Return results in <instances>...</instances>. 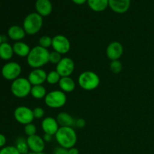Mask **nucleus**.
Returning <instances> with one entry per match:
<instances>
[{
    "mask_svg": "<svg viewBox=\"0 0 154 154\" xmlns=\"http://www.w3.org/2000/svg\"><path fill=\"white\" fill-rule=\"evenodd\" d=\"M49 51L46 48L39 45L33 47L26 57L27 63L33 69H41L49 63Z\"/></svg>",
    "mask_w": 154,
    "mask_h": 154,
    "instance_id": "1",
    "label": "nucleus"
},
{
    "mask_svg": "<svg viewBox=\"0 0 154 154\" xmlns=\"http://www.w3.org/2000/svg\"><path fill=\"white\" fill-rule=\"evenodd\" d=\"M54 136L59 145L66 149L75 147L78 141L76 132L69 126H60Z\"/></svg>",
    "mask_w": 154,
    "mask_h": 154,
    "instance_id": "2",
    "label": "nucleus"
},
{
    "mask_svg": "<svg viewBox=\"0 0 154 154\" xmlns=\"http://www.w3.org/2000/svg\"><path fill=\"white\" fill-rule=\"evenodd\" d=\"M43 26V17L36 12L30 13L24 18L23 27L26 35H33L38 32Z\"/></svg>",
    "mask_w": 154,
    "mask_h": 154,
    "instance_id": "3",
    "label": "nucleus"
},
{
    "mask_svg": "<svg viewBox=\"0 0 154 154\" xmlns=\"http://www.w3.org/2000/svg\"><path fill=\"white\" fill-rule=\"evenodd\" d=\"M100 84V78L96 72L93 71H85L78 77V84L87 91H92L97 88Z\"/></svg>",
    "mask_w": 154,
    "mask_h": 154,
    "instance_id": "4",
    "label": "nucleus"
},
{
    "mask_svg": "<svg viewBox=\"0 0 154 154\" xmlns=\"http://www.w3.org/2000/svg\"><path fill=\"white\" fill-rule=\"evenodd\" d=\"M32 87V85L30 84L28 78L20 77L12 81L11 85V91L15 97L23 99L30 94Z\"/></svg>",
    "mask_w": 154,
    "mask_h": 154,
    "instance_id": "5",
    "label": "nucleus"
},
{
    "mask_svg": "<svg viewBox=\"0 0 154 154\" xmlns=\"http://www.w3.org/2000/svg\"><path fill=\"white\" fill-rule=\"evenodd\" d=\"M67 101V97L62 90H53L47 93L45 98V103L51 108H60L64 106Z\"/></svg>",
    "mask_w": 154,
    "mask_h": 154,
    "instance_id": "6",
    "label": "nucleus"
},
{
    "mask_svg": "<svg viewBox=\"0 0 154 154\" xmlns=\"http://www.w3.org/2000/svg\"><path fill=\"white\" fill-rule=\"evenodd\" d=\"M22 68L21 66L17 62H8L2 66L1 70L2 75L3 78L8 81H14L17 78H20Z\"/></svg>",
    "mask_w": 154,
    "mask_h": 154,
    "instance_id": "7",
    "label": "nucleus"
},
{
    "mask_svg": "<svg viewBox=\"0 0 154 154\" xmlns=\"http://www.w3.org/2000/svg\"><path fill=\"white\" fill-rule=\"evenodd\" d=\"M14 117L17 122L22 125H27L32 123L34 120L33 110L27 106H18L14 111Z\"/></svg>",
    "mask_w": 154,
    "mask_h": 154,
    "instance_id": "8",
    "label": "nucleus"
},
{
    "mask_svg": "<svg viewBox=\"0 0 154 154\" xmlns=\"http://www.w3.org/2000/svg\"><path fill=\"white\" fill-rule=\"evenodd\" d=\"M52 48L54 51L63 55L67 54L70 51L71 43L68 38L63 35H57L53 38Z\"/></svg>",
    "mask_w": 154,
    "mask_h": 154,
    "instance_id": "9",
    "label": "nucleus"
},
{
    "mask_svg": "<svg viewBox=\"0 0 154 154\" xmlns=\"http://www.w3.org/2000/svg\"><path fill=\"white\" fill-rule=\"evenodd\" d=\"M75 70V63L69 57H63L56 66V71L62 77H70Z\"/></svg>",
    "mask_w": 154,
    "mask_h": 154,
    "instance_id": "10",
    "label": "nucleus"
},
{
    "mask_svg": "<svg viewBox=\"0 0 154 154\" xmlns=\"http://www.w3.org/2000/svg\"><path fill=\"white\" fill-rule=\"evenodd\" d=\"M27 144L31 152L42 153L45 148V141L43 138L38 135H34L26 138Z\"/></svg>",
    "mask_w": 154,
    "mask_h": 154,
    "instance_id": "11",
    "label": "nucleus"
},
{
    "mask_svg": "<svg viewBox=\"0 0 154 154\" xmlns=\"http://www.w3.org/2000/svg\"><path fill=\"white\" fill-rule=\"evenodd\" d=\"M123 54V47L118 42H112L108 45L106 49V55L111 61L118 60Z\"/></svg>",
    "mask_w": 154,
    "mask_h": 154,
    "instance_id": "12",
    "label": "nucleus"
},
{
    "mask_svg": "<svg viewBox=\"0 0 154 154\" xmlns=\"http://www.w3.org/2000/svg\"><path fill=\"white\" fill-rule=\"evenodd\" d=\"M48 73L44 69H34L28 75V80L32 86L42 85L47 80Z\"/></svg>",
    "mask_w": 154,
    "mask_h": 154,
    "instance_id": "13",
    "label": "nucleus"
},
{
    "mask_svg": "<svg viewBox=\"0 0 154 154\" xmlns=\"http://www.w3.org/2000/svg\"><path fill=\"white\" fill-rule=\"evenodd\" d=\"M60 127L57 119L52 117H45L42 121V129L45 134L55 135Z\"/></svg>",
    "mask_w": 154,
    "mask_h": 154,
    "instance_id": "14",
    "label": "nucleus"
},
{
    "mask_svg": "<svg viewBox=\"0 0 154 154\" xmlns=\"http://www.w3.org/2000/svg\"><path fill=\"white\" fill-rule=\"evenodd\" d=\"M131 0H108V7L117 14H124L130 8Z\"/></svg>",
    "mask_w": 154,
    "mask_h": 154,
    "instance_id": "15",
    "label": "nucleus"
},
{
    "mask_svg": "<svg viewBox=\"0 0 154 154\" xmlns=\"http://www.w3.org/2000/svg\"><path fill=\"white\" fill-rule=\"evenodd\" d=\"M35 7L36 13L42 17L49 16L53 11L52 3L50 0H36Z\"/></svg>",
    "mask_w": 154,
    "mask_h": 154,
    "instance_id": "16",
    "label": "nucleus"
},
{
    "mask_svg": "<svg viewBox=\"0 0 154 154\" xmlns=\"http://www.w3.org/2000/svg\"><path fill=\"white\" fill-rule=\"evenodd\" d=\"M26 33L23 27L20 26H11L8 29V37L15 42H20V41L23 40L26 37Z\"/></svg>",
    "mask_w": 154,
    "mask_h": 154,
    "instance_id": "17",
    "label": "nucleus"
},
{
    "mask_svg": "<svg viewBox=\"0 0 154 154\" xmlns=\"http://www.w3.org/2000/svg\"><path fill=\"white\" fill-rule=\"evenodd\" d=\"M13 50L14 54L20 57H27V56L29 54L31 48L27 45L26 43L23 42H16L13 45Z\"/></svg>",
    "mask_w": 154,
    "mask_h": 154,
    "instance_id": "18",
    "label": "nucleus"
},
{
    "mask_svg": "<svg viewBox=\"0 0 154 154\" xmlns=\"http://www.w3.org/2000/svg\"><path fill=\"white\" fill-rule=\"evenodd\" d=\"M58 84L60 90L65 93H72L75 90L76 87L75 81L71 77H62Z\"/></svg>",
    "mask_w": 154,
    "mask_h": 154,
    "instance_id": "19",
    "label": "nucleus"
},
{
    "mask_svg": "<svg viewBox=\"0 0 154 154\" xmlns=\"http://www.w3.org/2000/svg\"><path fill=\"white\" fill-rule=\"evenodd\" d=\"M14 54V50L13 46L7 42H4L1 44L0 45V58L3 60H11L13 57Z\"/></svg>",
    "mask_w": 154,
    "mask_h": 154,
    "instance_id": "20",
    "label": "nucleus"
},
{
    "mask_svg": "<svg viewBox=\"0 0 154 154\" xmlns=\"http://www.w3.org/2000/svg\"><path fill=\"white\" fill-rule=\"evenodd\" d=\"M56 119L60 126L72 127V126H74L75 123V120L73 118V117L67 112H60Z\"/></svg>",
    "mask_w": 154,
    "mask_h": 154,
    "instance_id": "21",
    "label": "nucleus"
},
{
    "mask_svg": "<svg viewBox=\"0 0 154 154\" xmlns=\"http://www.w3.org/2000/svg\"><path fill=\"white\" fill-rule=\"evenodd\" d=\"M87 4L93 11L101 12L108 7V0H87Z\"/></svg>",
    "mask_w": 154,
    "mask_h": 154,
    "instance_id": "22",
    "label": "nucleus"
},
{
    "mask_svg": "<svg viewBox=\"0 0 154 154\" xmlns=\"http://www.w3.org/2000/svg\"><path fill=\"white\" fill-rule=\"evenodd\" d=\"M30 95L35 99H45L47 95L46 88L43 85L32 86Z\"/></svg>",
    "mask_w": 154,
    "mask_h": 154,
    "instance_id": "23",
    "label": "nucleus"
},
{
    "mask_svg": "<svg viewBox=\"0 0 154 154\" xmlns=\"http://www.w3.org/2000/svg\"><path fill=\"white\" fill-rule=\"evenodd\" d=\"M14 147L17 149L18 151L21 154H28L29 152L28 144H27L26 138H24L23 137H19L15 141Z\"/></svg>",
    "mask_w": 154,
    "mask_h": 154,
    "instance_id": "24",
    "label": "nucleus"
},
{
    "mask_svg": "<svg viewBox=\"0 0 154 154\" xmlns=\"http://www.w3.org/2000/svg\"><path fill=\"white\" fill-rule=\"evenodd\" d=\"M60 79H61V76L59 75L58 72L56 70L51 71L49 73H48L47 75V80L46 81L51 85H54V84H59Z\"/></svg>",
    "mask_w": 154,
    "mask_h": 154,
    "instance_id": "25",
    "label": "nucleus"
},
{
    "mask_svg": "<svg viewBox=\"0 0 154 154\" xmlns=\"http://www.w3.org/2000/svg\"><path fill=\"white\" fill-rule=\"evenodd\" d=\"M52 41L53 38L50 37L48 35H44L39 38L38 40V45L44 48L48 49L50 47H52Z\"/></svg>",
    "mask_w": 154,
    "mask_h": 154,
    "instance_id": "26",
    "label": "nucleus"
},
{
    "mask_svg": "<svg viewBox=\"0 0 154 154\" xmlns=\"http://www.w3.org/2000/svg\"><path fill=\"white\" fill-rule=\"evenodd\" d=\"M110 69H111V72L114 74L120 73L122 72V69H123L122 63L119 60L111 61V64H110Z\"/></svg>",
    "mask_w": 154,
    "mask_h": 154,
    "instance_id": "27",
    "label": "nucleus"
},
{
    "mask_svg": "<svg viewBox=\"0 0 154 154\" xmlns=\"http://www.w3.org/2000/svg\"><path fill=\"white\" fill-rule=\"evenodd\" d=\"M62 55L60 53L57 52V51H54L52 52H50L49 54V63H52V64L57 65L60 63V60H62Z\"/></svg>",
    "mask_w": 154,
    "mask_h": 154,
    "instance_id": "28",
    "label": "nucleus"
},
{
    "mask_svg": "<svg viewBox=\"0 0 154 154\" xmlns=\"http://www.w3.org/2000/svg\"><path fill=\"white\" fill-rule=\"evenodd\" d=\"M24 132H25V134L27 135V137L32 136V135H36L37 128H36L35 125L33 124L32 123H29V124L24 126Z\"/></svg>",
    "mask_w": 154,
    "mask_h": 154,
    "instance_id": "29",
    "label": "nucleus"
},
{
    "mask_svg": "<svg viewBox=\"0 0 154 154\" xmlns=\"http://www.w3.org/2000/svg\"><path fill=\"white\" fill-rule=\"evenodd\" d=\"M0 154H21L14 146H5L0 150Z\"/></svg>",
    "mask_w": 154,
    "mask_h": 154,
    "instance_id": "30",
    "label": "nucleus"
},
{
    "mask_svg": "<svg viewBox=\"0 0 154 154\" xmlns=\"http://www.w3.org/2000/svg\"><path fill=\"white\" fill-rule=\"evenodd\" d=\"M45 110L41 107H36L33 109V114L35 119H42L45 115Z\"/></svg>",
    "mask_w": 154,
    "mask_h": 154,
    "instance_id": "31",
    "label": "nucleus"
},
{
    "mask_svg": "<svg viewBox=\"0 0 154 154\" xmlns=\"http://www.w3.org/2000/svg\"><path fill=\"white\" fill-rule=\"evenodd\" d=\"M54 154H69V149L64 148L63 147H56L54 151Z\"/></svg>",
    "mask_w": 154,
    "mask_h": 154,
    "instance_id": "32",
    "label": "nucleus"
},
{
    "mask_svg": "<svg viewBox=\"0 0 154 154\" xmlns=\"http://www.w3.org/2000/svg\"><path fill=\"white\" fill-rule=\"evenodd\" d=\"M75 125L79 129H81V128H84V126H86V121L85 120L82 118H79L77 120H75Z\"/></svg>",
    "mask_w": 154,
    "mask_h": 154,
    "instance_id": "33",
    "label": "nucleus"
},
{
    "mask_svg": "<svg viewBox=\"0 0 154 154\" xmlns=\"http://www.w3.org/2000/svg\"><path fill=\"white\" fill-rule=\"evenodd\" d=\"M6 137L3 134L0 133V148H2V147H5L6 144Z\"/></svg>",
    "mask_w": 154,
    "mask_h": 154,
    "instance_id": "34",
    "label": "nucleus"
},
{
    "mask_svg": "<svg viewBox=\"0 0 154 154\" xmlns=\"http://www.w3.org/2000/svg\"><path fill=\"white\" fill-rule=\"evenodd\" d=\"M53 136L54 135H49V134H45L43 136V139L45 140V142H51L53 140Z\"/></svg>",
    "mask_w": 154,
    "mask_h": 154,
    "instance_id": "35",
    "label": "nucleus"
},
{
    "mask_svg": "<svg viewBox=\"0 0 154 154\" xmlns=\"http://www.w3.org/2000/svg\"><path fill=\"white\" fill-rule=\"evenodd\" d=\"M69 154H79V150L76 147H72V148L69 149Z\"/></svg>",
    "mask_w": 154,
    "mask_h": 154,
    "instance_id": "36",
    "label": "nucleus"
},
{
    "mask_svg": "<svg viewBox=\"0 0 154 154\" xmlns=\"http://www.w3.org/2000/svg\"><path fill=\"white\" fill-rule=\"evenodd\" d=\"M75 4L81 5H84V3L87 2V0H72Z\"/></svg>",
    "mask_w": 154,
    "mask_h": 154,
    "instance_id": "37",
    "label": "nucleus"
},
{
    "mask_svg": "<svg viewBox=\"0 0 154 154\" xmlns=\"http://www.w3.org/2000/svg\"><path fill=\"white\" fill-rule=\"evenodd\" d=\"M2 42H3V36L0 34V45H1V44L2 43Z\"/></svg>",
    "mask_w": 154,
    "mask_h": 154,
    "instance_id": "38",
    "label": "nucleus"
},
{
    "mask_svg": "<svg viewBox=\"0 0 154 154\" xmlns=\"http://www.w3.org/2000/svg\"><path fill=\"white\" fill-rule=\"evenodd\" d=\"M28 154H46V153H43V152H42V153H33V152H30V153H29Z\"/></svg>",
    "mask_w": 154,
    "mask_h": 154,
    "instance_id": "39",
    "label": "nucleus"
}]
</instances>
